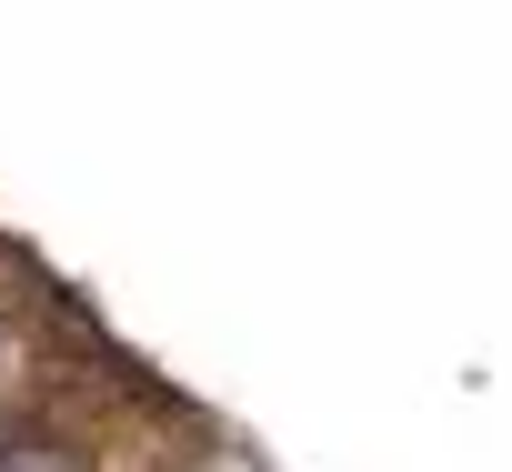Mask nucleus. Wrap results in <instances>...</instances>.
I'll return each mask as SVG.
<instances>
[{
  "label": "nucleus",
  "mask_w": 512,
  "mask_h": 472,
  "mask_svg": "<svg viewBox=\"0 0 512 472\" xmlns=\"http://www.w3.org/2000/svg\"><path fill=\"white\" fill-rule=\"evenodd\" d=\"M0 472H61V462H0Z\"/></svg>",
  "instance_id": "obj_1"
}]
</instances>
